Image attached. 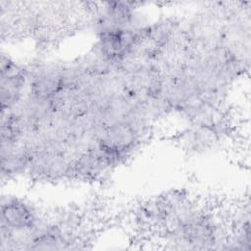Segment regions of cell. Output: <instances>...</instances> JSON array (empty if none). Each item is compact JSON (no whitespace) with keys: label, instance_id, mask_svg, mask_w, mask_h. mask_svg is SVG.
I'll return each mask as SVG.
<instances>
[{"label":"cell","instance_id":"obj_1","mask_svg":"<svg viewBox=\"0 0 251 251\" xmlns=\"http://www.w3.org/2000/svg\"><path fill=\"white\" fill-rule=\"evenodd\" d=\"M39 225L36 211L28 203L15 197L1 202L2 236L29 234Z\"/></svg>","mask_w":251,"mask_h":251}]
</instances>
